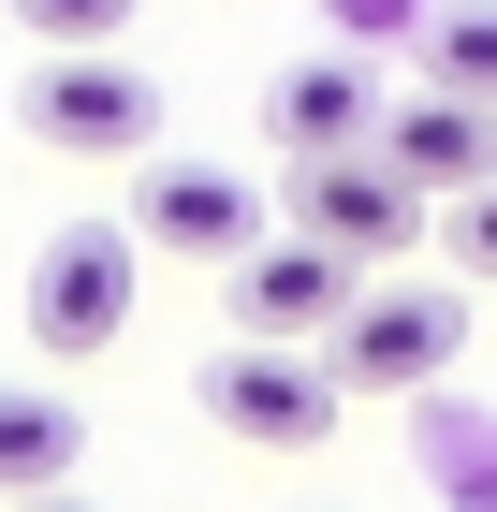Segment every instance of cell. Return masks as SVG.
Returning <instances> with one entry per match:
<instances>
[{
    "label": "cell",
    "mask_w": 497,
    "mask_h": 512,
    "mask_svg": "<svg viewBox=\"0 0 497 512\" xmlns=\"http://www.w3.org/2000/svg\"><path fill=\"white\" fill-rule=\"evenodd\" d=\"M293 235H322L337 264H410V249L439 235V205H424L381 147H351V161H293Z\"/></svg>",
    "instance_id": "cell-5"
},
{
    "label": "cell",
    "mask_w": 497,
    "mask_h": 512,
    "mask_svg": "<svg viewBox=\"0 0 497 512\" xmlns=\"http://www.w3.org/2000/svg\"><path fill=\"white\" fill-rule=\"evenodd\" d=\"M468 512H497V469H483V483H468Z\"/></svg>",
    "instance_id": "cell-15"
},
{
    "label": "cell",
    "mask_w": 497,
    "mask_h": 512,
    "mask_svg": "<svg viewBox=\"0 0 497 512\" xmlns=\"http://www.w3.org/2000/svg\"><path fill=\"white\" fill-rule=\"evenodd\" d=\"M322 15H337L351 59H381V44H424V15H439V0H322Z\"/></svg>",
    "instance_id": "cell-13"
},
{
    "label": "cell",
    "mask_w": 497,
    "mask_h": 512,
    "mask_svg": "<svg viewBox=\"0 0 497 512\" xmlns=\"http://www.w3.org/2000/svg\"><path fill=\"white\" fill-rule=\"evenodd\" d=\"M220 278H234V322H249V337H293V352L351 308V293H366V264H337V249H322V235H293V220H278L249 264H220Z\"/></svg>",
    "instance_id": "cell-8"
},
{
    "label": "cell",
    "mask_w": 497,
    "mask_h": 512,
    "mask_svg": "<svg viewBox=\"0 0 497 512\" xmlns=\"http://www.w3.org/2000/svg\"><path fill=\"white\" fill-rule=\"evenodd\" d=\"M15 118H30V147L59 161H147L161 147V88L117 59V44H88V59H44L30 88H15Z\"/></svg>",
    "instance_id": "cell-4"
},
{
    "label": "cell",
    "mask_w": 497,
    "mask_h": 512,
    "mask_svg": "<svg viewBox=\"0 0 497 512\" xmlns=\"http://www.w3.org/2000/svg\"><path fill=\"white\" fill-rule=\"evenodd\" d=\"M191 395H205L220 439H264V454H322L337 410H351V395L322 381V352H293V337H234V352H205Z\"/></svg>",
    "instance_id": "cell-3"
},
{
    "label": "cell",
    "mask_w": 497,
    "mask_h": 512,
    "mask_svg": "<svg viewBox=\"0 0 497 512\" xmlns=\"http://www.w3.org/2000/svg\"><path fill=\"white\" fill-rule=\"evenodd\" d=\"M132 15H147V0H15V30H30L44 59H88V44H117Z\"/></svg>",
    "instance_id": "cell-12"
},
{
    "label": "cell",
    "mask_w": 497,
    "mask_h": 512,
    "mask_svg": "<svg viewBox=\"0 0 497 512\" xmlns=\"http://www.w3.org/2000/svg\"><path fill=\"white\" fill-rule=\"evenodd\" d=\"M439 249H454V278H497V176L439 205Z\"/></svg>",
    "instance_id": "cell-14"
},
{
    "label": "cell",
    "mask_w": 497,
    "mask_h": 512,
    "mask_svg": "<svg viewBox=\"0 0 497 512\" xmlns=\"http://www.w3.org/2000/svg\"><path fill=\"white\" fill-rule=\"evenodd\" d=\"M381 161L410 176L424 205H454L497 176V103H454V88H395L381 103Z\"/></svg>",
    "instance_id": "cell-9"
},
{
    "label": "cell",
    "mask_w": 497,
    "mask_h": 512,
    "mask_svg": "<svg viewBox=\"0 0 497 512\" xmlns=\"http://www.w3.org/2000/svg\"><path fill=\"white\" fill-rule=\"evenodd\" d=\"M410 88H454V103H497V0H439L410 44Z\"/></svg>",
    "instance_id": "cell-11"
},
{
    "label": "cell",
    "mask_w": 497,
    "mask_h": 512,
    "mask_svg": "<svg viewBox=\"0 0 497 512\" xmlns=\"http://www.w3.org/2000/svg\"><path fill=\"white\" fill-rule=\"evenodd\" d=\"M307 352H322V381H337V395H424L439 366L468 352V293H439V278H366Z\"/></svg>",
    "instance_id": "cell-1"
},
{
    "label": "cell",
    "mask_w": 497,
    "mask_h": 512,
    "mask_svg": "<svg viewBox=\"0 0 497 512\" xmlns=\"http://www.w3.org/2000/svg\"><path fill=\"white\" fill-rule=\"evenodd\" d=\"M381 59H351V44H322V59H293V74L264 88V132L278 161H351V147H381Z\"/></svg>",
    "instance_id": "cell-7"
},
{
    "label": "cell",
    "mask_w": 497,
    "mask_h": 512,
    "mask_svg": "<svg viewBox=\"0 0 497 512\" xmlns=\"http://www.w3.org/2000/svg\"><path fill=\"white\" fill-rule=\"evenodd\" d=\"M30 512H74V498H30Z\"/></svg>",
    "instance_id": "cell-16"
},
{
    "label": "cell",
    "mask_w": 497,
    "mask_h": 512,
    "mask_svg": "<svg viewBox=\"0 0 497 512\" xmlns=\"http://www.w3.org/2000/svg\"><path fill=\"white\" fill-rule=\"evenodd\" d=\"M132 278H147V249H132V220H59L30 264V352L88 366L132 337Z\"/></svg>",
    "instance_id": "cell-2"
},
{
    "label": "cell",
    "mask_w": 497,
    "mask_h": 512,
    "mask_svg": "<svg viewBox=\"0 0 497 512\" xmlns=\"http://www.w3.org/2000/svg\"><path fill=\"white\" fill-rule=\"evenodd\" d=\"M74 454H88V425L74 410H59V395H0V498L30 512V498H59V483H74Z\"/></svg>",
    "instance_id": "cell-10"
},
{
    "label": "cell",
    "mask_w": 497,
    "mask_h": 512,
    "mask_svg": "<svg viewBox=\"0 0 497 512\" xmlns=\"http://www.w3.org/2000/svg\"><path fill=\"white\" fill-rule=\"evenodd\" d=\"M264 235H278V205L234 161H161L147 191H132V249H161V264H249Z\"/></svg>",
    "instance_id": "cell-6"
}]
</instances>
